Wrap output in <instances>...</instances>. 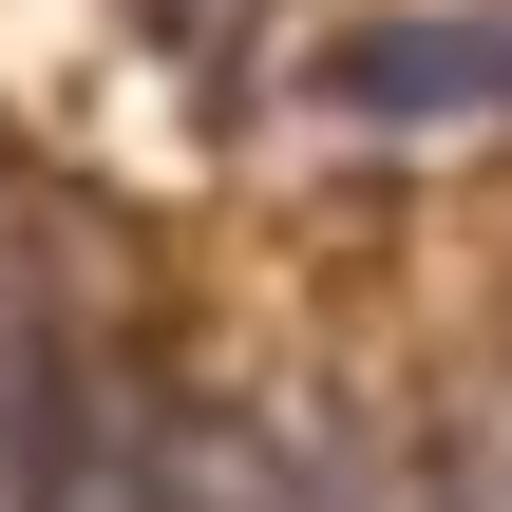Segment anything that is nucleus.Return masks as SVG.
I'll list each match as a JSON object with an SVG mask.
<instances>
[{"mask_svg": "<svg viewBox=\"0 0 512 512\" xmlns=\"http://www.w3.org/2000/svg\"><path fill=\"white\" fill-rule=\"evenodd\" d=\"M19 512H209V418H171L152 380L76 361V380H57L38 475H19Z\"/></svg>", "mask_w": 512, "mask_h": 512, "instance_id": "1", "label": "nucleus"}, {"mask_svg": "<svg viewBox=\"0 0 512 512\" xmlns=\"http://www.w3.org/2000/svg\"><path fill=\"white\" fill-rule=\"evenodd\" d=\"M323 95L342 114H512V19H361Z\"/></svg>", "mask_w": 512, "mask_h": 512, "instance_id": "2", "label": "nucleus"}, {"mask_svg": "<svg viewBox=\"0 0 512 512\" xmlns=\"http://www.w3.org/2000/svg\"><path fill=\"white\" fill-rule=\"evenodd\" d=\"M209 512H418V494H380V475H342L304 437H209Z\"/></svg>", "mask_w": 512, "mask_h": 512, "instance_id": "3", "label": "nucleus"}, {"mask_svg": "<svg viewBox=\"0 0 512 512\" xmlns=\"http://www.w3.org/2000/svg\"><path fill=\"white\" fill-rule=\"evenodd\" d=\"M38 437H57V361H38V285L0 266V512H19V475H38Z\"/></svg>", "mask_w": 512, "mask_h": 512, "instance_id": "4", "label": "nucleus"}]
</instances>
